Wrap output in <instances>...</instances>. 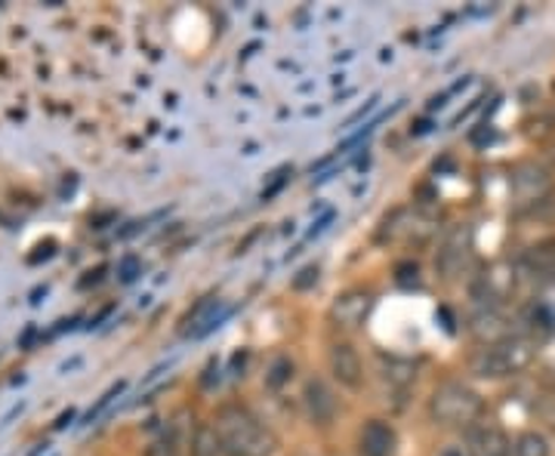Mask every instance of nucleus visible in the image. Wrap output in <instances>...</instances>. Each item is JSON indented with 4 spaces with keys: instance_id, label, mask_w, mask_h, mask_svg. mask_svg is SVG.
<instances>
[{
    "instance_id": "8",
    "label": "nucleus",
    "mask_w": 555,
    "mask_h": 456,
    "mask_svg": "<svg viewBox=\"0 0 555 456\" xmlns=\"http://www.w3.org/2000/svg\"><path fill=\"white\" fill-rule=\"evenodd\" d=\"M327 364H331V374H334L339 386H346V389L361 386V377H364L361 374V357L349 342H334L331 352H327Z\"/></svg>"
},
{
    "instance_id": "1",
    "label": "nucleus",
    "mask_w": 555,
    "mask_h": 456,
    "mask_svg": "<svg viewBox=\"0 0 555 456\" xmlns=\"http://www.w3.org/2000/svg\"><path fill=\"white\" fill-rule=\"evenodd\" d=\"M214 432L225 456H275L278 454V435L254 417L247 407L229 404L222 407L214 419Z\"/></svg>"
},
{
    "instance_id": "5",
    "label": "nucleus",
    "mask_w": 555,
    "mask_h": 456,
    "mask_svg": "<svg viewBox=\"0 0 555 456\" xmlns=\"http://www.w3.org/2000/svg\"><path fill=\"white\" fill-rule=\"evenodd\" d=\"M473 257V229L469 225H456L454 232L444 238L441 250L436 257V272L444 281H454L463 275V269L469 265Z\"/></svg>"
},
{
    "instance_id": "9",
    "label": "nucleus",
    "mask_w": 555,
    "mask_h": 456,
    "mask_svg": "<svg viewBox=\"0 0 555 456\" xmlns=\"http://www.w3.org/2000/svg\"><path fill=\"white\" fill-rule=\"evenodd\" d=\"M396 429L386 419H367L361 435H358V451L361 456H392L396 454Z\"/></svg>"
},
{
    "instance_id": "3",
    "label": "nucleus",
    "mask_w": 555,
    "mask_h": 456,
    "mask_svg": "<svg viewBox=\"0 0 555 456\" xmlns=\"http://www.w3.org/2000/svg\"><path fill=\"white\" fill-rule=\"evenodd\" d=\"M485 411V401L473 386L460 382V379H448L441 382L433 398H429V417L436 419L438 426H451V429H469L476 426L478 417Z\"/></svg>"
},
{
    "instance_id": "10",
    "label": "nucleus",
    "mask_w": 555,
    "mask_h": 456,
    "mask_svg": "<svg viewBox=\"0 0 555 456\" xmlns=\"http://www.w3.org/2000/svg\"><path fill=\"white\" fill-rule=\"evenodd\" d=\"M229 315L225 309H222V302H219V297H204L189 312V317H185V334L189 337H204V334H210L214 327H219V321Z\"/></svg>"
},
{
    "instance_id": "17",
    "label": "nucleus",
    "mask_w": 555,
    "mask_h": 456,
    "mask_svg": "<svg viewBox=\"0 0 555 456\" xmlns=\"http://www.w3.org/2000/svg\"><path fill=\"white\" fill-rule=\"evenodd\" d=\"M272 177H275V179H272V185H269V188H262V200L272 198L278 188H281V185L287 182V177H291V167H281V170H278V173H272Z\"/></svg>"
},
{
    "instance_id": "13",
    "label": "nucleus",
    "mask_w": 555,
    "mask_h": 456,
    "mask_svg": "<svg viewBox=\"0 0 555 456\" xmlns=\"http://www.w3.org/2000/svg\"><path fill=\"white\" fill-rule=\"evenodd\" d=\"M513 456H550V441L540 432H521L513 444Z\"/></svg>"
},
{
    "instance_id": "14",
    "label": "nucleus",
    "mask_w": 555,
    "mask_h": 456,
    "mask_svg": "<svg viewBox=\"0 0 555 456\" xmlns=\"http://www.w3.org/2000/svg\"><path fill=\"white\" fill-rule=\"evenodd\" d=\"M192 456H225L222 444H219L217 432L210 426H201L192 441Z\"/></svg>"
},
{
    "instance_id": "12",
    "label": "nucleus",
    "mask_w": 555,
    "mask_h": 456,
    "mask_svg": "<svg viewBox=\"0 0 555 456\" xmlns=\"http://www.w3.org/2000/svg\"><path fill=\"white\" fill-rule=\"evenodd\" d=\"M528 265L534 269L537 275L555 278V238L534 244V247L528 250Z\"/></svg>"
},
{
    "instance_id": "6",
    "label": "nucleus",
    "mask_w": 555,
    "mask_h": 456,
    "mask_svg": "<svg viewBox=\"0 0 555 456\" xmlns=\"http://www.w3.org/2000/svg\"><path fill=\"white\" fill-rule=\"evenodd\" d=\"M550 188H553L550 170L534 164V160H525L513 170V198H516V207H521V210L540 204L550 195Z\"/></svg>"
},
{
    "instance_id": "7",
    "label": "nucleus",
    "mask_w": 555,
    "mask_h": 456,
    "mask_svg": "<svg viewBox=\"0 0 555 456\" xmlns=\"http://www.w3.org/2000/svg\"><path fill=\"white\" fill-rule=\"evenodd\" d=\"M466 454L469 456H513L509 435L494 422H476L466 429Z\"/></svg>"
},
{
    "instance_id": "4",
    "label": "nucleus",
    "mask_w": 555,
    "mask_h": 456,
    "mask_svg": "<svg viewBox=\"0 0 555 456\" xmlns=\"http://www.w3.org/2000/svg\"><path fill=\"white\" fill-rule=\"evenodd\" d=\"M371 309H374V294L364 290V287H356V290L339 294V297L331 302L327 321H331L337 330H343V334H352V330H358V327L367 321Z\"/></svg>"
},
{
    "instance_id": "15",
    "label": "nucleus",
    "mask_w": 555,
    "mask_h": 456,
    "mask_svg": "<svg viewBox=\"0 0 555 456\" xmlns=\"http://www.w3.org/2000/svg\"><path fill=\"white\" fill-rule=\"evenodd\" d=\"M291 374H294V364H291L287 357H281L275 367H272V377H269V386H275V389H278V386H281L284 379H291Z\"/></svg>"
},
{
    "instance_id": "16",
    "label": "nucleus",
    "mask_w": 555,
    "mask_h": 456,
    "mask_svg": "<svg viewBox=\"0 0 555 456\" xmlns=\"http://www.w3.org/2000/svg\"><path fill=\"white\" fill-rule=\"evenodd\" d=\"M312 284H318V265H306L297 278H294V287H297V290H306V287H312Z\"/></svg>"
},
{
    "instance_id": "18",
    "label": "nucleus",
    "mask_w": 555,
    "mask_h": 456,
    "mask_svg": "<svg viewBox=\"0 0 555 456\" xmlns=\"http://www.w3.org/2000/svg\"><path fill=\"white\" fill-rule=\"evenodd\" d=\"M441 456H466L460 447H448V451H441Z\"/></svg>"
},
{
    "instance_id": "11",
    "label": "nucleus",
    "mask_w": 555,
    "mask_h": 456,
    "mask_svg": "<svg viewBox=\"0 0 555 456\" xmlns=\"http://www.w3.org/2000/svg\"><path fill=\"white\" fill-rule=\"evenodd\" d=\"M302 401H306L309 417L315 419L318 426H327L331 417H334V411H337V401H334L331 389H327L321 379H309V382H306V389H302Z\"/></svg>"
},
{
    "instance_id": "2",
    "label": "nucleus",
    "mask_w": 555,
    "mask_h": 456,
    "mask_svg": "<svg viewBox=\"0 0 555 456\" xmlns=\"http://www.w3.org/2000/svg\"><path fill=\"white\" fill-rule=\"evenodd\" d=\"M537 349L531 339L525 337H506L500 342H491V346H481L469 367L473 374L481 379H503V377H516L521 370L531 367Z\"/></svg>"
}]
</instances>
